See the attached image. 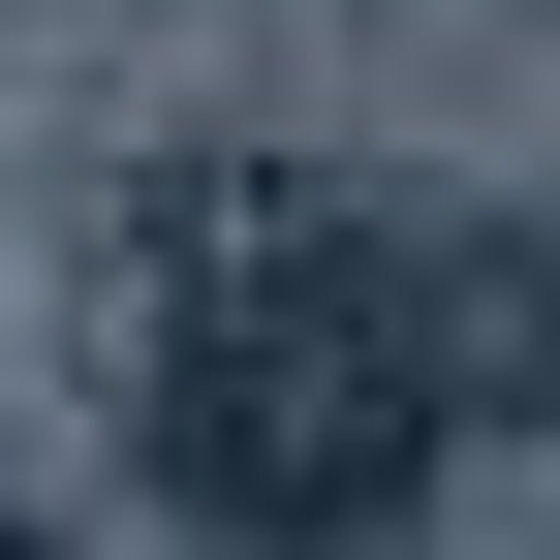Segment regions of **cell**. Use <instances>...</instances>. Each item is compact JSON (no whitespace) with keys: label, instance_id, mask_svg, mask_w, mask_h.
Masks as SVG:
<instances>
[{"label":"cell","instance_id":"obj_1","mask_svg":"<svg viewBox=\"0 0 560 560\" xmlns=\"http://www.w3.org/2000/svg\"><path fill=\"white\" fill-rule=\"evenodd\" d=\"M560 374V219H405V187H219L156 249V467L219 529H374Z\"/></svg>","mask_w":560,"mask_h":560}]
</instances>
